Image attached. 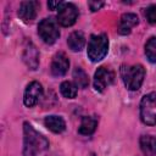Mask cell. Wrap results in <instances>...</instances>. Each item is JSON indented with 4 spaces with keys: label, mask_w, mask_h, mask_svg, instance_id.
<instances>
[{
    "label": "cell",
    "mask_w": 156,
    "mask_h": 156,
    "mask_svg": "<svg viewBox=\"0 0 156 156\" xmlns=\"http://www.w3.org/2000/svg\"><path fill=\"white\" fill-rule=\"evenodd\" d=\"M73 80H74L77 88L84 89V88H87L89 85V77L85 73V71L83 68H80V67L74 68V71H73Z\"/></svg>",
    "instance_id": "cell-17"
},
{
    "label": "cell",
    "mask_w": 156,
    "mask_h": 156,
    "mask_svg": "<svg viewBox=\"0 0 156 156\" xmlns=\"http://www.w3.org/2000/svg\"><path fill=\"white\" fill-rule=\"evenodd\" d=\"M22 60L29 69L34 71V69L38 68V66H39V52H38L37 46L32 41H28L26 44L24 50H23V55H22Z\"/></svg>",
    "instance_id": "cell-9"
},
{
    "label": "cell",
    "mask_w": 156,
    "mask_h": 156,
    "mask_svg": "<svg viewBox=\"0 0 156 156\" xmlns=\"http://www.w3.org/2000/svg\"><path fill=\"white\" fill-rule=\"evenodd\" d=\"M140 118L147 126L156 124V93H149L140 101Z\"/></svg>",
    "instance_id": "cell-4"
},
{
    "label": "cell",
    "mask_w": 156,
    "mask_h": 156,
    "mask_svg": "<svg viewBox=\"0 0 156 156\" xmlns=\"http://www.w3.org/2000/svg\"><path fill=\"white\" fill-rule=\"evenodd\" d=\"M44 123L49 130H51L52 133H56V134L62 133L66 129V122L61 116H55V115L48 116L45 118Z\"/></svg>",
    "instance_id": "cell-13"
},
{
    "label": "cell",
    "mask_w": 156,
    "mask_h": 156,
    "mask_svg": "<svg viewBox=\"0 0 156 156\" xmlns=\"http://www.w3.org/2000/svg\"><path fill=\"white\" fill-rule=\"evenodd\" d=\"M49 147V140L37 132L32 124H23V156H37Z\"/></svg>",
    "instance_id": "cell-1"
},
{
    "label": "cell",
    "mask_w": 156,
    "mask_h": 156,
    "mask_svg": "<svg viewBox=\"0 0 156 156\" xmlns=\"http://www.w3.org/2000/svg\"><path fill=\"white\" fill-rule=\"evenodd\" d=\"M43 95V87L39 82H30L26 90H24V96H23V102L27 107H33L34 105L38 104L39 99Z\"/></svg>",
    "instance_id": "cell-8"
},
{
    "label": "cell",
    "mask_w": 156,
    "mask_h": 156,
    "mask_svg": "<svg viewBox=\"0 0 156 156\" xmlns=\"http://www.w3.org/2000/svg\"><path fill=\"white\" fill-rule=\"evenodd\" d=\"M60 91L61 94L67 98V99H73L77 96V85L73 84L72 82H68V80H65L61 83L60 85Z\"/></svg>",
    "instance_id": "cell-18"
},
{
    "label": "cell",
    "mask_w": 156,
    "mask_h": 156,
    "mask_svg": "<svg viewBox=\"0 0 156 156\" xmlns=\"http://www.w3.org/2000/svg\"><path fill=\"white\" fill-rule=\"evenodd\" d=\"M145 16L150 23H156V4H154L146 9Z\"/></svg>",
    "instance_id": "cell-20"
},
{
    "label": "cell",
    "mask_w": 156,
    "mask_h": 156,
    "mask_svg": "<svg viewBox=\"0 0 156 156\" xmlns=\"http://www.w3.org/2000/svg\"><path fill=\"white\" fill-rule=\"evenodd\" d=\"M69 67V61L67 58V56L63 52H58L54 56L52 62H51V73L55 77H62L66 74V72L68 71Z\"/></svg>",
    "instance_id": "cell-10"
},
{
    "label": "cell",
    "mask_w": 156,
    "mask_h": 156,
    "mask_svg": "<svg viewBox=\"0 0 156 156\" xmlns=\"http://www.w3.org/2000/svg\"><path fill=\"white\" fill-rule=\"evenodd\" d=\"M145 55L147 60L152 63H156V37L150 38L145 44Z\"/></svg>",
    "instance_id": "cell-19"
},
{
    "label": "cell",
    "mask_w": 156,
    "mask_h": 156,
    "mask_svg": "<svg viewBox=\"0 0 156 156\" xmlns=\"http://www.w3.org/2000/svg\"><path fill=\"white\" fill-rule=\"evenodd\" d=\"M140 149L144 156H156V138L152 135L140 136Z\"/></svg>",
    "instance_id": "cell-14"
},
{
    "label": "cell",
    "mask_w": 156,
    "mask_h": 156,
    "mask_svg": "<svg viewBox=\"0 0 156 156\" xmlns=\"http://www.w3.org/2000/svg\"><path fill=\"white\" fill-rule=\"evenodd\" d=\"M89 156H96V155H95V154H90Z\"/></svg>",
    "instance_id": "cell-23"
},
{
    "label": "cell",
    "mask_w": 156,
    "mask_h": 156,
    "mask_svg": "<svg viewBox=\"0 0 156 156\" xmlns=\"http://www.w3.org/2000/svg\"><path fill=\"white\" fill-rule=\"evenodd\" d=\"M115 80V73L107 67H99L94 74V88L96 91L102 93L107 87H110Z\"/></svg>",
    "instance_id": "cell-7"
},
{
    "label": "cell",
    "mask_w": 156,
    "mask_h": 156,
    "mask_svg": "<svg viewBox=\"0 0 156 156\" xmlns=\"http://www.w3.org/2000/svg\"><path fill=\"white\" fill-rule=\"evenodd\" d=\"M62 5H63V1H49L48 2V7L50 10H58Z\"/></svg>",
    "instance_id": "cell-22"
},
{
    "label": "cell",
    "mask_w": 156,
    "mask_h": 156,
    "mask_svg": "<svg viewBox=\"0 0 156 156\" xmlns=\"http://www.w3.org/2000/svg\"><path fill=\"white\" fill-rule=\"evenodd\" d=\"M78 18V10L72 2H63L57 12V22L62 27H71L76 23Z\"/></svg>",
    "instance_id": "cell-6"
},
{
    "label": "cell",
    "mask_w": 156,
    "mask_h": 156,
    "mask_svg": "<svg viewBox=\"0 0 156 156\" xmlns=\"http://www.w3.org/2000/svg\"><path fill=\"white\" fill-rule=\"evenodd\" d=\"M67 45L72 51H80L85 45V37L82 32L76 30L68 35Z\"/></svg>",
    "instance_id": "cell-15"
},
{
    "label": "cell",
    "mask_w": 156,
    "mask_h": 156,
    "mask_svg": "<svg viewBox=\"0 0 156 156\" xmlns=\"http://www.w3.org/2000/svg\"><path fill=\"white\" fill-rule=\"evenodd\" d=\"M98 126V119L90 116H84L80 121L79 128H78V133L82 135H91Z\"/></svg>",
    "instance_id": "cell-16"
},
{
    "label": "cell",
    "mask_w": 156,
    "mask_h": 156,
    "mask_svg": "<svg viewBox=\"0 0 156 156\" xmlns=\"http://www.w3.org/2000/svg\"><path fill=\"white\" fill-rule=\"evenodd\" d=\"M138 23H139V18L135 13H132V12L123 13L119 18L118 33L122 34V35H127L132 32V28L135 27Z\"/></svg>",
    "instance_id": "cell-12"
},
{
    "label": "cell",
    "mask_w": 156,
    "mask_h": 156,
    "mask_svg": "<svg viewBox=\"0 0 156 156\" xmlns=\"http://www.w3.org/2000/svg\"><path fill=\"white\" fill-rule=\"evenodd\" d=\"M121 77L122 80L128 90H138L145 77V69L141 65H133V66H126L123 65L121 67Z\"/></svg>",
    "instance_id": "cell-2"
},
{
    "label": "cell",
    "mask_w": 156,
    "mask_h": 156,
    "mask_svg": "<svg viewBox=\"0 0 156 156\" xmlns=\"http://www.w3.org/2000/svg\"><path fill=\"white\" fill-rule=\"evenodd\" d=\"M88 5H89L91 11H98V10H100L105 5V2L104 1H89Z\"/></svg>",
    "instance_id": "cell-21"
},
{
    "label": "cell",
    "mask_w": 156,
    "mask_h": 156,
    "mask_svg": "<svg viewBox=\"0 0 156 156\" xmlns=\"http://www.w3.org/2000/svg\"><path fill=\"white\" fill-rule=\"evenodd\" d=\"M38 34L43 39L44 43H46L49 45L54 44L60 37L57 20H54L51 17L41 20L38 24Z\"/></svg>",
    "instance_id": "cell-5"
},
{
    "label": "cell",
    "mask_w": 156,
    "mask_h": 156,
    "mask_svg": "<svg viewBox=\"0 0 156 156\" xmlns=\"http://www.w3.org/2000/svg\"><path fill=\"white\" fill-rule=\"evenodd\" d=\"M108 51V38L106 34H93L88 43V57L91 62L101 61Z\"/></svg>",
    "instance_id": "cell-3"
},
{
    "label": "cell",
    "mask_w": 156,
    "mask_h": 156,
    "mask_svg": "<svg viewBox=\"0 0 156 156\" xmlns=\"http://www.w3.org/2000/svg\"><path fill=\"white\" fill-rule=\"evenodd\" d=\"M38 5L39 4L37 1H23V2H21L18 12H17L18 17L23 22H32L37 16Z\"/></svg>",
    "instance_id": "cell-11"
}]
</instances>
